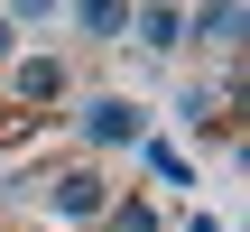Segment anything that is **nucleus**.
Masks as SVG:
<instances>
[{
  "mask_svg": "<svg viewBox=\"0 0 250 232\" xmlns=\"http://www.w3.org/2000/svg\"><path fill=\"white\" fill-rule=\"evenodd\" d=\"M37 195H46V214H56V223H102V205H111L121 186H111L93 158H74V167H46V177H37Z\"/></svg>",
  "mask_w": 250,
  "mask_h": 232,
  "instance_id": "nucleus-1",
  "label": "nucleus"
},
{
  "mask_svg": "<svg viewBox=\"0 0 250 232\" xmlns=\"http://www.w3.org/2000/svg\"><path fill=\"white\" fill-rule=\"evenodd\" d=\"M65 93H74V65H65V56H46V46H37V56H9V121H37V112H56Z\"/></svg>",
  "mask_w": 250,
  "mask_h": 232,
  "instance_id": "nucleus-2",
  "label": "nucleus"
},
{
  "mask_svg": "<svg viewBox=\"0 0 250 232\" xmlns=\"http://www.w3.org/2000/svg\"><path fill=\"white\" fill-rule=\"evenodd\" d=\"M74 139L83 149H139L148 139V112L130 93H93V102H74Z\"/></svg>",
  "mask_w": 250,
  "mask_h": 232,
  "instance_id": "nucleus-3",
  "label": "nucleus"
},
{
  "mask_svg": "<svg viewBox=\"0 0 250 232\" xmlns=\"http://www.w3.org/2000/svg\"><path fill=\"white\" fill-rule=\"evenodd\" d=\"M232 102H241V74H223V84H186V93H176V121H186L195 139H223V149H232V139H241Z\"/></svg>",
  "mask_w": 250,
  "mask_h": 232,
  "instance_id": "nucleus-4",
  "label": "nucleus"
},
{
  "mask_svg": "<svg viewBox=\"0 0 250 232\" xmlns=\"http://www.w3.org/2000/svg\"><path fill=\"white\" fill-rule=\"evenodd\" d=\"M121 37H139L148 56H176V46H186V9H167V0H139Z\"/></svg>",
  "mask_w": 250,
  "mask_h": 232,
  "instance_id": "nucleus-5",
  "label": "nucleus"
},
{
  "mask_svg": "<svg viewBox=\"0 0 250 232\" xmlns=\"http://www.w3.org/2000/svg\"><path fill=\"white\" fill-rule=\"evenodd\" d=\"M130 158H139V167H148V177H158V186H195V158H186V149H176V139H158V130H148V139H139V149H130Z\"/></svg>",
  "mask_w": 250,
  "mask_h": 232,
  "instance_id": "nucleus-6",
  "label": "nucleus"
},
{
  "mask_svg": "<svg viewBox=\"0 0 250 232\" xmlns=\"http://www.w3.org/2000/svg\"><path fill=\"white\" fill-rule=\"evenodd\" d=\"M74 28H83L93 46H111V37L130 28V0H83V9H74Z\"/></svg>",
  "mask_w": 250,
  "mask_h": 232,
  "instance_id": "nucleus-7",
  "label": "nucleus"
},
{
  "mask_svg": "<svg viewBox=\"0 0 250 232\" xmlns=\"http://www.w3.org/2000/svg\"><path fill=\"white\" fill-rule=\"evenodd\" d=\"M186 37H213V46H232V37H241V0H213V9H186Z\"/></svg>",
  "mask_w": 250,
  "mask_h": 232,
  "instance_id": "nucleus-8",
  "label": "nucleus"
},
{
  "mask_svg": "<svg viewBox=\"0 0 250 232\" xmlns=\"http://www.w3.org/2000/svg\"><path fill=\"white\" fill-rule=\"evenodd\" d=\"M102 232H158V205L148 195H111L102 205Z\"/></svg>",
  "mask_w": 250,
  "mask_h": 232,
  "instance_id": "nucleus-9",
  "label": "nucleus"
},
{
  "mask_svg": "<svg viewBox=\"0 0 250 232\" xmlns=\"http://www.w3.org/2000/svg\"><path fill=\"white\" fill-rule=\"evenodd\" d=\"M9 56H19V28H9V9H0V65H9Z\"/></svg>",
  "mask_w": 250,
  "mask_h": 232,
  "instance_id": "nucleus-10",
  "label": "nucleus"
},
{
  "mask_svg": "<svg viewBox=\"0 0 250 232\" xmlns=\"http://www.w3.org/2000/svg\"><path fill=\"white\" fill-rule=\"evenodd\" d=\"M186 232H223V223H213V214H186Z\"/></svg>",
  "mask_w": 250,
  "mask_h": 232,
  "instance_id": "nucleus-11",
  "label": "nucleus"
}]
</instances>
